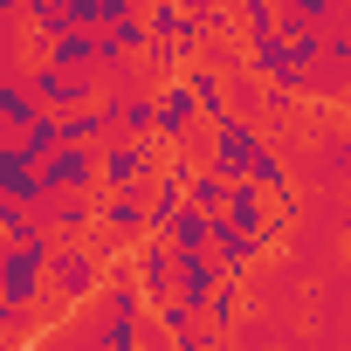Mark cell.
Returning <instances> with one entry per match:
<instances>
[{"instance_id":"obj_2","label":"cell","mask_w":351,"mask_h":351,"mask_svg":"<svg viewBox=\"0 0 351 351\" xmlns=\"http://www.w3.org/2000/svg\"><path fill=\"white\" fill-rule=\"evenodd\" d=\"M165 172V138H110L97 145V193H152V180Z\"/></svg>"},{"instance_id":"obj_24","label":"cell","mask_w":351,"mask_h":351,"mask_svg":"<svg viewBox=\"0 0 351 351\" xmlns=\"http://www.w3.org/2000/svg\"><path fill=\"white\" fill-rule=\"evenodd\" d=\"M138 8H145V0H138Z\"/></svg>"},{"instance_id":"obj_1","label":"cell","mask_w":351,"mask_h":351,"mask_svg":"<svg viewBox=\"0 0 351 351\" xmlns=\"http://www.w3.org/2000/svg\"><path fill=\"white\" fill-rule=\"evenodd\" d=\"M104 269H110V255L97 248V228H90V234H56V241H49V296H56L62 310L97 303Z\"/></svg>"},{"instance_id":"obj_21","label":"cell","mask_w":351,"mask_h":351,"mask_svg":"<svg viewBox=\"0 0 351 351\" xmlns=\"http://www.w3.org/2000/svg\"><path fill=\"white\" fill-rule=\"evenodd\" d=\"M180 8H186V14H193V21H207V14H214V8H221V0H180Z\"/></svg>"},{"instance_id":"obj_6","label":"cell","mask_w":351,"mask_h":351,"mask_svg":"<svg viewBox=\"0 0 351 351\" xmlns=\"http://www.w3.org/2000/svg\"><path fill=\"white\" fill-rule=\"evenodd\" d=\"M21 83H28L49 110H76V104H97V97H104L90 69H62V62H49V56H42V62H28V69H21Z\"/></svg>"},{"instance_id":"obj_19","label":"cell","mask_w":351,"mask_h":351,"mask_svg":"<svg viewBox=\"0 0 351 351\" xmlns=\"http://www.w3.org/2000/svg\"><path fill=\"white\" fill-rule=\"evenodd\" d=\"M228 186H234L228 172H214V165H200V172H193V186H186V200H193L200 214H221V207H228Z\"/></svg>"},{"instance_id":"obj_22","label":"cell","mask_w":351,"mask_h":351,"mask_svg":"<svg viewBox=\"0 0 351 351\" xmlns=\"http://www.w3.org/2000/svg\"><path fill=\"white\" fill-rule=\"evenodd\" d=\"M0 255H8V228H0Z\"/></svg>"},{"instance_id":"obj_16","label":"cell","mask_w":351,"mask_h":351,"mask_svg":"<svg viewBox=\"0 0 351 351\" xmlns=\"http://www.w3.org/2000/svg\"><path fill=\"white\" fill-rule=\"evenodd\" d=\"M172 248H180V255H214V214L186 207L180 221H172Z\"/></svg>"},{"instance_id":"obj_15","label":"cell","mask_w":351,"mask_h":351,"mask_svg":"<svg viewBox=\"0 0 351 351\" xmlns=\"http://www.w3.org/2000/svg\"><path fill=\"white\" fill-rule=\"evenodd\" d=\"M248 310H255V296L241 289V276H228V282H221V289L200 303V317H207L214 330H234V324H248Z\"/></svg>"},{"instance_id":"obj_12","label":"cell","mask_w":351,"mask_h":351,"mask_svg":"<svg viewBox=\"0 0 351 351\" xmlns=\"http://www.w3.org/2000/svg\"><path fill=\"white\" fill-rule=\"evenodd\" d=\"M42 221H49V234H90L97 228V193H49Z\"/></svg>"},{"instance_id":"obj_14","label":"cell","mask_w":351,"mask_h":351,"mask_svg":"<svg viewBox=\"0 0 351 351\" xmlns=\"http://www.w3.org/2000/svg\"><path fill=\"white\" fill-rule=\"evenodd\" d=\"M221 282H228L221 255H180V296H186L193 310H200V303H207V296H214Z\"/></svg>"},{"instance_id":"obj_4","label":"cell","mask_w":351,"mask_h":351,"mask_svg":"<svg viewBox=\"0 0 351 351\" xmlns=\"http://www.w3.org/2000/svg\"><path fill=\"white\" fill-rule=\"evenodd\" d=\"M131 276H138V289H145V310L165 303V296H180V248H172V234L131 241Z\"/></svg>"},{"instance_id":"obj_7","label":"cell","mask_w":351,"mask_h":351,"mask_svg":"<svg viewBox=\"0 0 351 351\" xmlns=\"http://www.w3.org/2000/svg\"><path fill=\"white\" fill-rule=\"evenodd\" d=\"M42 186H49V193H97V145L62 138V145L42 158Z\"/></svg>"},{"instance_id":"obj_13","label":"cell","mask_w":351,"mask_h":351,"mask_svg":"<svg viewBox=\"0 0 351 351\" xmlns=\"http://www.w3.org/2000/svg\"><path fill=\"white\" fill-rule=\"evenodd\" d=\"M186 83H193V97H200V117H207V124L234 110V97H228V69H221V62H193V69H186Z\"/></svg>"},{"instance_id":"obj_3","label":"cell","mask_w":351,"mask_h":351,"mask_svg":"<svg viewBox=\"0 0 351 351\" xmlns=\"http://www.w3.org/2000/svg\"><path fill=\"white\" fill-rule=\"evenodd\" d=\"M207 165L214 172H228V180H248V172H255V152H262V117H248V110H228V117H214L207 131Z\"/></svg>"},{"instance_id":"obj_11","label":"cell","mask_w":351,"mask_h":351,"mask_svg":"<svg viewBox=\"0 0 351 351\" xmlns=\"http://www.w3.org/2000/svg\"><path fill=\"white\" fill-rule=\"evenodd\" d=\"M221 214H228L234 228H248V234H276V193H269V186H255V180H234Z\"/></svg>"},{"instance_id":"obj_17","label":"cell","mask_w":351,"mask_h":351,"mask_svg":"<svg viewBox=\"0 0 351 351\" xmlns=\"http://www.w3.org/2000/svg\"><path fill=\"white\" fill-rule=\"evenodd\" d=\"M248 180H255V186H269V193H276V207H289V165H282V152H276L269 138H262V152H255V172H248Z\"/></svg>"},{"instance_id":"obj_10","label":"cell","mask_w":351,"mask_h":351,"mask_svg":"<svg viewBox=\"0 0 351 351\" xmlns=\"http://www.w3.org/2000/svg\"><path fill=\"white\" fill-rule=\"evenodd\" d=\"M0 186H8L14 200H49V186H42V158L21 145V138H8V145H0Z\"/></svg>"},{"instance_id":"obj_8","label":"cell","mask_w":351,"mask_h":351,"mask_svg":"<svg viewBox=\"0 0 351 351\" xmlns=\"http://www.w3.org/2000/svg\"><path fill=\"white\" fill-rule=\"evenodd\" d=\"M193 131H200V97H193V83L180 69V76L158 90V138L165 145H193Z\"/></svg>"},{"instance_id":"obj_5","label":"cell","mask_w":351,"mask_h":351,"mask_svg":"<svg viewBox=\"0 0 351 351\" xmlns=\"http://www.w3.org/2000/svg\"><path fill=\"white\" fill-rule=\"evenodd\" d=\"M49 241H8V255H0V296H14L21 310H35V296L49 289Z\"/></svg>"},{"instance_id":"obj_18","label":"cell","mask_w":351,"mask_h":351,"mask_svg":"<svg viewBox=\"0 0 351 351\" xmlns=\"http://www.w3.org/2000/svg\"><path fill=\"white\" fill-rule=\"evenodd\" d=\"M21 145H28L35 158H49V152L62 145V110H49V104H42V110H35V117L21 124Z\"/></svg>"},{"instance_id":"obj_9","label":"cell","mask_w":351,"mask_h":351,"mask_svg":"<svg viewBox=\"0 0 351 351\" xmlns=\"http://www.w3.org/2000/svg\"><path fill=\"white\" fill-rule=\"evenodd\" d=\"M97 228L104 241H145L152 234V214H145V193H97Z\"/></svg>"},{"instance_id":"obj_20","label":"cell","mask_w":351,"mask_h":351,"mask_svg":"<svg viewBox=\"0 0 351 351\" xmlns=\"http://www.w3.org/2000/svg\"><path fill=\"white\" fill-rule=\"evenodd\" d=\"M282 14H303V21H317V28H330V21H337L344 8H337V0H289Z\"/></svg>"},{"instance_id":"obj_23","label":"cell","mask_w":351,"mask_h":351,"mask_svg":"<svg viewBox=\"0 0 351 351\" xmlns=\"http://www.w3.org/2000/svg\"><path fill=\"white\" fill-rule=\"evenodd\" d=\"M344 255H351V234H344Z\"/></svg>"}]
</instances>
